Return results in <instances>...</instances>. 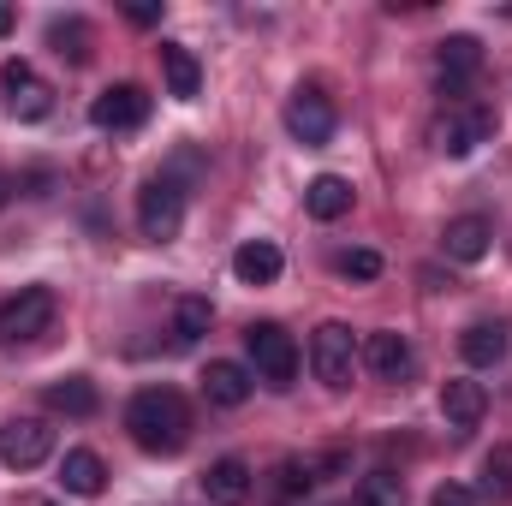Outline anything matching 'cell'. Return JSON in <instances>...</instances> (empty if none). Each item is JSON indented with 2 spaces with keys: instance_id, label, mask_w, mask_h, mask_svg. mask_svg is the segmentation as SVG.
I'll use <instances>...</instances> for the list:
<instances>
[{
  "instance_id": "8992f818",
  "label": "cell",
  "mask_w": 512,
  "mask_h": 506,
  "mask_svg": "<svg viewBox=\"0 0 512 506\" xmlns=\"http://www.w3.org/2000/svg\"><path fill=\"white\" fill-rule=\"evenodd\" d=\"M489 137H495V108L489 102H453L441 114V126H435V149L441 155H471Z\"/></svg>"
},
{
  "instance_id": "83f0119b",
  "label": "cell",
  "mask_w": 512,
  "mask_h": 506,
  "mask_svg": "<svg viewBox=\"0 0 512 506\" xmlns=\"http://www.w3.org/2000/svg\"><path fill=\"white\" fill-rule=\"evenodd\" d=\"M340 274H346V280H376V274H382V256L376 251H346L340 256Z\"/></svg>"
},
{
  "instance_id": "d6986e66",
  "label": "cell",
  "mask_w": 512,
  "mask_h": 506,
  "mask_svg": "<svg viewBox=\"0 0 512 506\" xmlns=\"http://www.w3.org/2000/svg\"><path fill=\"white\" fill-rule=\"evenodd\" d=\"M280 268H286V256L274 239H251V245H239L233 251V274L245 280V286H274L280 280Z\"/></svg>"
},
{
  "instance_id": "52a82bcc",
  "label": "cell",
  "mask_w": 512,
  "mask_h": 506,
  "mask_svg": "<svg viewBox=\"0 0 512 506\" xmlns=\"http://www.w3.org/2000/svg\"><path fill=\"white\" fill-rule=\"evenodd\" d=\"M48 453H54V429H48L42 417H12V423H0V459H6L12 471H36Z\"/></svg>"
},
{
  "instance_id": "30bf717a",
  "label": "cell",
  "mask_w": 512,
  "mask_h": 506,
  "mask_svg": "<svg viewBox=\"0 0 512 506\" xmlns=\"http://www.w3.org/2000/svg\"><path fill=\"white\" fill-rule=\"evenodd\" d=\"M0 84H6V108H12V120H48V108H54V90L24 66V60H6V72H0Z\"/></svg>"
},
{
  "instance_id": "44dd1931",
  "label": "cell",
  "mask_w": 512,
  "mask_h": 506,
  "mask_svg": "<svg viewBox=\"0 0 512 506\" xmlns=\"http://www.w3.org/2000/svg\"><path fill=\"white\" fill-rule=\"evenodd\" d=\"M459 352H465V364H471V370L501 364V358H507V322H471V328H465V340H459Z\"/></svg>"
},
{
  "instance_id": "4dcf8cb0",
  "label": "cell",
  "mask_w": 512,
  "mask_h": 506,
  "mask_svg": "<svg viewBox=\"0 0 512 506\" xmlns=\"http://www.w3.org/2000/svg\"><path fill=\"white\" fill-rule=\"evenodd\" d=\"M6 30H12V6H0V36H6Z\"/></svg>"
},
{
  "instance_id": "5b68a950",
  "label": "cell",
  "mask_w": 512,
  "mask_h": 506,
  "mask_svg": "<svg viewBox=\"0 0 512 506\" xmlns=\"http://www.w3.org/2000/svg\"><path fill=\"white\" fill-rule=\"evenodd\" d=\"M54 292L48 286H24L18 298H6L0 304V346H30L36 334H48V322H54Z\"/></svg>"
},
{
  "instance_id": "4fadbf2b",
  "label": "cell",
  "mask_w": 512,
  "mask_h": 506,
  "mask_svg": "<svg viewBox=\"0 0 512 506\" xmlns=\"http://www.w3.org/2000/svg\"><path fill=\"white\" fill-rule=\"evenodd\" d=\"M483 411H489V387L471 376H453L447 387H441V417H447V429H477L483 423Z\"/></svg>"
},
{
  "instance_id": "6da1fadb",
  "label": "cell",
  "mask_w": 512,
  "mask_h": 506,
  "mask_svg": "<svg viewBox=\"0 0 512 506\" xmlns=\"http://www.w3.org/2000/svg\"><path fill=\"white\" fill-rule=\"evenodd\" d=\"M126 429L143 453L167 459V453H179L191 441V411H185V399L173 387H137L126 405Z\"/></svg>"
},
{
  "instance_id": "ffe728a7",
  "label": "cell",
  "mask_w": 512,
  "mask_h": 506,
  "mask_svg": "<svg viewBox=\"0 0 512 506\" xmlns=\"http://www.w3.org/2000/svg\"><path fill=\"white\" fill-rule=\"evenodd\" d=\"M352 179H340V173H322V179H310L304 185V209L316 215V221H340V215H352Z\"/></svg>"
},
{
  "instance_id": "ac0fdd59",
  "label": "cell",
  "mask_w": 512,
  "mask_h": 506,
  "mask_svg": "<svg viewBox=\"0 0 512 506\" xmlns=\"http://www.w3.org/2000/svg\"><path fill=\"white\" fill-rule=\"evenodd\" d=\"M441 245L453 262H483L489 245H495V227L483 221V215H459V221H447V233H441Z\"/></svg>"
},
{
  "instance_id": "9a60e30c",
  "label": "cell",
  "mask_w": 512,
  "mask_h": 506,
  "mask_svg": "<svg viewBox=\"0 0 512 506\" xmlns=\"http://www.w3.org/2000/svg\"><path fill=\"white\" fill-rule=\"evenodd\" d=\"M251 387H256V376L245 370V364H233V358H215L209 370H203V393H209V405H245L251 399Z\"/></svg>"
},
{
  "instance_id": "f546056e",
  "label": "cell",
  "mask_w": 512,
  "mask_h": 506,
  "mask_svg": "<svg viewBox=\"0 0 512 506\" xmlns=\"http://www.w3.org/2000/svg\"><path fill=\"white\" fill-rule=\"evenodd\" d=\"M126 18H131V24H161V6H155V0H131Z\"/></svg>"
},
{
  "instance_id": "5bb4252c",
  "label": "cell",
  "mask_w": 512,
  "mask_h": 506,
  "mask_svg": "<svg viewBox=\"0 0 512 506\" xmlns=\"http://www.w3.org/2000/svg\"><path fill=\"white\" fill-rule=\"evenodd\" d=\"M251 465L245 459H215L209 471H203V495H209V506H245L251 501Z\"/></svg>"
},
{
  "instance_id": "484cf974",
  "label": "cell",
  "mask_w": 512,
  "mask_h": 506,
  "mask_svg": "<svg viewBox=\"0 0 512 506\" xmlns=\"http://www.w3.org/2000/svg\"><path fill=\"white\" fill-rule=\"evenodd\" d=\"M358 506H405V483L393 471H370L358 477Z\"/></svg>"
},
{
  "instance_id": "ba28073f",
  "label": "cell",
  "mask_w": 512,
  "mask_h": 506,
  "mask_svg": "<svg viewBox=\"0 0 512 506\" xmlns=\"http://www.w3.org/2000/svg\"><path fill=\"white\" fill-rule=\"evenodd\" d=\"M340 126V114H334V102L322 96V90H292V102H286V131L304 143V149H322L328 137Z\"/></svg>"
},
{
  "instance_id": "d4e9b609",
  "label": "cell",
  "mask_w": 512,
  "mask_h": 506,
  "mask_svg": "<svg viewBox=\"0 0 512 506\" xmlns=\"http://www.w3.org/2000/svg\"><path fill=\"white\" fill-rule=\"evenodd\" d=\"M209 298H179V316H173V340L179 346H191V340H203L209 334Z\"/></svg>"
},
{
  "instance_id": "9c48e42d",
  "label": "cell",
  "mask_w": 512,
  "mask_h": 506,
  "mask_svg": "<svg viewBox=\"0 0 512 506\" xmlns=\"http://www.w3.org/2000/svg\"><path fill=\"white\" fill-rule=\"evenodd\" d=\"M149 120V90L143 84H108L90 102V126L96 131H137Z\"/></svg>"
},
{
  "instance_id": "7402d4cb",
  "label": "cell",
  "mask_w": 512,
  "mask_h": 506,
  "mask_svg": "<svg viewBox=\"0 0 512 506\" xmlns=\"http://www.w3.org/2000/svg\"><path fill=\"white\" fill-rule=\"evenodd\" d=\"M96 381H84V376H66V381H54L48 387V411H66V417H96Z\"/></svg>"
},
{
  "instance_id": "3957f363",
  "label": "cell",
  "mask_w": 512,
  "mask_h": 506,
  "mask_svg": "<svg viewBox=\"0 0 512 506\" xmlns=\"http://www.w3.org/2000/svg\"><path fill=\"white\" fill-rule=\"evenodd\" d=\"M245 352H251V370L268 387H292V376H298V340L280 322H251L245 328Z\"/></svg>"
},
{
  "instance_id": "cb8c5ba5",
  "label": "cell",
  "mask_w": 512,
  "mask_h": 506,
  "mask_svg": "<svg viewBox=\"0 0 512 506\" xmlns=\"http://www.w3.org/2000/svg\"><path fill=\"white\" fill-rule=\"evenodd\" d=\"M483 495H489L495 506L512 501V441H501V447L483 459Z\"/></svg>"
},
{
  "instance_id": "e0dca14e",
  "label": "cell",
  "mask_w": 512,
  "mask_h": 506,
  "mask_svg": "<svg viewBox=\"0 0 512 506\" xmlns=\"http://www.w3.org/2000/svg\"><path fill=\"white\" fill-rule=\"evenodd\" d=\"M102 483H108V465H102L90 447H72V453L60 459V489H66V495L96 501V495H102Z\"/></svg>"
},
{
  "instance_id": "1f68e13d",
  "label": "cell",
  "mask_w": 512,
  "mask_h": 506,
  "mask_svg": "<svg viewBox=\"0 0 512 506\" xmlns=\"http://www.w3.org/2000/svg\"><path fill=\"white\" fill-rule=\"evenodd\" d=\"M0 197H6V185H0Z\"/></svg>"
},
{
  "instance_id": "4316f807",
  "label": "cell",
  "mask_w": 512,
  "mask_h": 506,
  "mask_svg": "<svg viewBox=\"0 0 512 506\" xmlns=\"http://www.w3.org/2000/svg\"><path fill=\"white\" fill-rule=\"evenodd\" d=\"M310 483H316V465L310 459H286L280 465V495H304Z\"/></svg>"
},
{
  "instance_id": "603a6c76",
  "label": "cell",
  "mask_w": 512,
  "mask_h": 506,
  "mask_svg": "<svg viewBox=\"0 0 512 506\" xmlns=\"http://www.w3.org/2000/svg\"><path fill=\"white\" fill-rule=\"evenodd\" d=\"M48 48H54L60 60H72V66H84V60H90V24H84V18H54V24H48Z\"/></svg>"
},
{
  "instance_id": "7a4b0ae2",
  "label": "cell",
  "mask_w": 512,
  "mask_h": 506,
  "mask_svg": "<svg viewBox=\"0 0 512 506\" xmlns=\"http://www.w3.org/2000/svg\"><path fill=\"white\" fill-rule=\"evenodd\" d=\"M179 227H185V185L173 173L143 179V191H137V233L149 245H167V239H179Z\"/></svg>"
},
{
  "instance_id": "277c9868",
  "label": "cell",
  "mask_w": 512,
  "mask_h": 506,
  "mask_svg": "<svg viewBox=\"0 0 512 506\" xmlns=\"http://www.w3.org/2000/svg\"><path fill=\"white\" fill-rule=\"evenodd\" d=\"M310 370L322 387H334V393H346L352 387V370H358V340H352V328L346 322H322L316 334H310Z\"/></svg>"
},
{
  "instance_id": "2e32d148",
  "label": "cell",
  "mask_w": 512,
  "mask_h": 506,
  "mask_svg": "<svg viewBox=\"0 0 512 506\" xmlns=\"http://www.w3.org/2000/svg\"><path fill=\"white\" fill-rule=\"evenodd\" d=\"M161 78H167V96H179V102H197V90H203V66L185 42H161Z\"/></svg>"
},
{
  "instance_id": "8fae6325",
  "label": "cell",
  "mask_w": 512,
  "mask_h": 506,
  "mask_svg": "<svg viewBox=\"0 0 512 506\" xmlns=\"http://www.w3.org/2000/svg\"><path fill=\"white\" fill-rule=\"evenodd\" d=\"M477 66H483V42L477 36H447L441 42V96L465 102V84L477 78Z\"/></svg>"
},
{
  "instance_id": "f1b7e54d",
  "label": "cell",
  "mask_w": 512,
  "mask_h": 506,
  "mask_svg": "<svg viewBox=\"0 0 512 506\" xmlns=\"http://www.w3.org/2000/svg\"><path fill=\"white\" fill-rule=\"evenodd\" d=\"M429 506H477V495H471L465 483H441V489H435V501H429Z\"/></svg>"
},
{
  "instance_id": "7c38bea8",
  "label": "cell",
  "mask_w": 512,
  "mask_h": 506,
  "mask_svg": "<svg viewBox=\"0 0 512 506\" xmlns=\"http://www.w3.org/2000/svg\"><path fill=\"white\" fill-rule=\"evenodd\" d=\"M358 364H364L376 381H399L405 370H411V346H405V334L376 328V334H364V346H358Z\"/></svg>"
}]
</instances>
